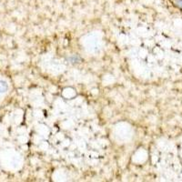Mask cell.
I'll use <instances>...</instances> for the list:
<instances>
[{"label":"cell","mask_w":182,"mask_h":182,"mask_svg":"<svg viewBox=\"0 0 182 182\" xmlns=\"http://www.w3.org/2000/svg\"><path fill=\"white\" fill-rule=\"evenodd\" d=\"M7 89V85L6 82L0 81V92H5Z\"/></svg>","instance_id":"6da1fadb"}]
</instances>
